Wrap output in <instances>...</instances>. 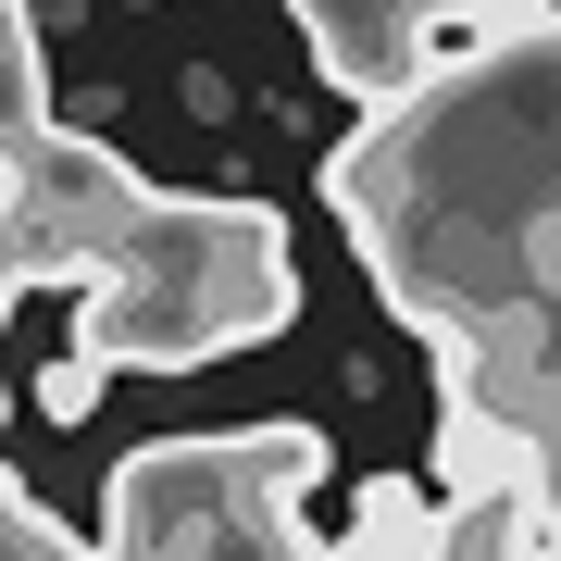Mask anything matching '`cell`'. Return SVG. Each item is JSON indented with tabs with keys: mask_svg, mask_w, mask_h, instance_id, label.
<instances>
[{
	"mask_svg": "<svg viewBox=\"0 0 561 561\" xmlns=\"http://www.w3.org/2000/svg\"><path fill=\"white\" fill-rule=\"evenodd\" d=\"M449 537H461V512L437 500V486L375 474L362 512H350V537H337V561H449Z\"/></svg>",
	"mask_w": 561,
	"mask_h": 561,
	"instance_id": "cell-4",
	"label": "cell"
},
{
	"mask_svg": "<svg viewBox=\"0 0 561 561\" xmlns=\"http://www.w3.org/2000/svg\"><path fill=\"white\" fill-rule=\"evenodd\" d=\"M101 387H113L101 362H76V350H62L50 375H38V412H50V424H88V412H101Z\"/></svg>",
	"mask_w": 561,
	"mask_h": 561,
	"instance_id": "cell-9",
	"label": "cell"
},
{
	"mask_svg": "<svg viewBox=\"0 0 561 561\" xmlns=\"http://www.w3.org/2000/svg\"><path fill=\"white\" fill-rule=\"evenodd\" d=\"M238 461H250L262 500H287V512H300V486H324V437H312V424H250Z\"/></svg>",
	"mask_w": 561,
	"mask_h": 561,
	"instance_id": "cell-6",
	"label": "cell"
},
{
	"mask_svg": "<svg viewBox=\"0 0 561 561\" xmlns=\"http://www.w3.org/2000/svg\"><path fill=\"white\" fill-rule=\"evenodd\" d=\"M25 250V287L38 275H88L76 287V362L101 375H187L213 350H262L300 312V275H287V225L262 201H175V187H138L113 213H50V201H0Z\"/></svg>",
	"mask_w": 561,
	"mask_h": 561,
	"instance_id": "cell-1",
	"label": "cell"
},
{
	"mask_svg": "<svg viewBox=\"0 0 561 561\" xmlns=\"http://www.w3.org/2000/svg\"><path fill=\"white\" fill-rule=\"evenodd\" d=\"M500 561H561V500L549 486H524V500L500 512Z\"/></svg>",
	"mask_w": 561,
	"mask_h": 561,
	"instance_id": "cell-8",
	"label": "cell"
},
{
	"mask_svg": "<svg viewBox=\"0 0 561 561\" xmlns=\"http://www.w3.org/2000/svg\"><path fill=\"white\" fill-rule=\"evenodd\" d=\"M238 500H250L238 437H150L101 486V561H187Z\"/></svg>",
	"mask_w": 561,
	"mask_h": 561,
	"instance_id": "cell-2",
	"label": "cell"
},
{
	"mask_svg": "<svg viewBox=\"0 0 561 561\" xmlns=\"http://www.w3.org/2000/svg\"><path fill=\"white\" fill-rule=\"evenodd\" d=\"M50 138V62H38V13L0 0V201L25 187V150Z\"/></svg>",
	"mask_w": 561,
	"mask_h": 561,
	"instance_id": "cell-5",
	"label": "cell"
},
{
	"mask_svg": "<svg viewBox=\"0 0 561 561\" xmlns=\"http://www.w3.org/2000/svg\"><path fill=\"white\" fill-rule=\"evenodd\" d=\"M549 500H561V437H549Z\"/></svg>",
	"mask_w": 561,
	"mask_h": 561,
	"instance_id": "cell-11",
	"label": "cell"
},
{
	"mask_svg": "<svg viewBox=\"0 0 561 561\" xmlns=\"http://www.w3.org/2000/svg\"><path fill=\"white\" fill-rule=\"evenodd\" d=\"M524 486H549L537 424H512L500 400H437V500L449 512H512Z\"/></svg>",
	"mask_w": 561,
	"mask_h": 561,
	"instance_id": "cell-3",
	"label": "cell"
},
{
	"mask_svg": "<svg viewBox=\"0 0 561 561\" xmlns=\"http://www.w3.org/2000/svg\"><path fill=\"white\" fill-rule=\"evenodd\" d=\"M13 287H25V250H13V225H0V312H13ZM0 412H13V387H0Z\"/></svg>",
	"mask_w": 561,
	"mask_h": 561,
	"instance_id": "cell-10",
	"label": "cell"
},
{
	"mask_svg": "<svg viewBox=\"0 0 561 561\" xmlns=\"http://www.w3.org/2000/svg\"><path fill=\"white\" fill-rule=\"evenodd\" d=\"M461 25L486 50H524V38H561V0H461Z\"/></svg>",
	"mask_w": 561,
	"mask_h": 561,
	"instance_id": "cell-7",
	"label": "cell"
}]
</instances>
